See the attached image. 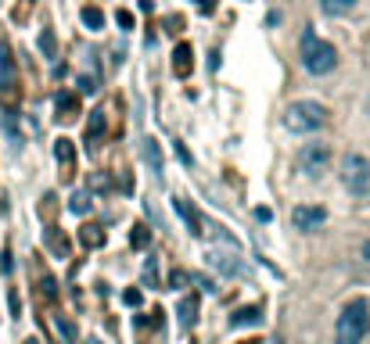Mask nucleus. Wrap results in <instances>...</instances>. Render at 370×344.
I'll return each mask as SVG.
<instances>
[{
	"instance_id": "1",
	"label": "nucleus",
	"mask_w": 370,
	"mask_h": 344,
	"mask_svg": "<svg viewBox=\"0 0 370 344\" xmlns=\"http://www.w3.org/2000/svg\"><path fill=\"white\" fill-rule=\"evenodd\" d=\"M366 333H370V302L352 298L335 323V344H363Z\"/></svg>"
},
{
	"instance_id": "2",
	"label": "nucleus",
	"mask_w": 370,
	"mask_h": 344,
	"mask_svg": "<svg viewBox=\"0 0 370 344\" xmlns=\"http://www.w3.org/2000/svg\"><path fill=\"white\" fill-rule=\"evenodd\" d=\"M298 54H302L305 72H313V76H327V72H335V65H338V50H335V43L320 40L313 29L302 33V40H298Z\"/></svg>"
},
{
	"instance_id": "3",
	"label": "nucleus",
	"mask_w": 370,
	"mask_h": 344,
	"mask_svg": "<svg viewBox=\"0 0 370 344\" xmlns=\"http://www.w3.org/2000/svg\"><path fill=\"white\" fill-rule=\"evenodd\" d=\"M327 126V108L324 104H316V101H295L288 104L284 111V130L305 137V133H320Z\"/></svg>"
},
{
	"instance_id": "4",
	"label": "nucleus",
	"mask_w": 370,
	"mask_h": 344,
	"mask_svg": "<svg viewBox=\"0 0 370 344\" xmlns=\"http://www.w3.org/2000/svg\"><path fill=\"white\" fill-rule=\"evenodd\" d=\"M327 165H331V144H305L298 154H295V168L302 172V176H309V180H320L324 172H327Z\"/></svg>"
},
{
	"instance_id": "5",
	"label": "nucleus",
	"mask_w": 370,
	"mask_h": 344,
	"mask_svg": "<svg viewBox=\"0 0 370 344\" xmlns=\"http://www.w3.org/2000/svg\"><path fill=\"white\" fill-rule=\"evenodd\" d=\"M342 183H345V190L356 194V197L370 194V158H363V154H345V161H342Z\"/></svg>"
},
{
	"instance_id": "6",
	"label": "nucleus",
	"mask_w": 370,
	"mask_h": 344,
	"mask_svg": "<svg viewBox=\"0 0 370 344\" xmlns=\"http://www.w3.org/2000/svg\"><path fill=\"white\" fill-rule=\"evenodd\" d=\"M18 97V72H15V57L8 50V43H0V101L8 108L15 104Z\"/></svg>"
},
{
	"instance_id": "7",
	"label": "nucleus",
	"mask_w": 370,
	"mask_h": 344,
	"mask_svg": "<svg viewBox=\"0 0 370 344\" xmlns=\"http://www.w3.org/2000/svg\"><path fill=\"white\" fill-rule=\"evenodd\" d=\"M291 222H295V229H302V234H309V229H320L327 222V208H320V205H298L291 212Z\"/></svg>"
},
{
	"instance_id": "8",
	"label": "nucleus",
	"mask_w": 370,
	"mask_h": 344,
	"mask_svg": "<svg viewBox=\"0 0 370 344\" xmlns=\"http://www.w3.org/2000/svg\"><path fill=\"white\" fill-rule=\"evenodd\" d=\"M55 158H58V165H62V176L69 180L72 172H76V144H72L69 137H58V140H55Z\"/></svg>"
},
{
	"instance_id": "9",
	"label": "nucleus",
	"mask_w": 370,
	"mask_h": 344,
	"mask_svg": "<svg viewBox=\"0 0 370 344\" xmlns=\"http://www.w3.org/2000/svg\"><path fill=\"white\" fill-rule=\"evenodd\" d=\"M191 69H194V50H191V43H176V50H173V76L176 79H187Z\"/></svg>"
},
{
	"instance_id": "10",
	"label": "nucleus",
	"mask_w": 370,
	"mask_h": 344,
	"mask_svg": "<svg viewBox=\"0 0 370 344\" xmlns=\"http://www.w3.org/2000/svg\"><path fill=\"white\" fill-rule=\"evenodd\" d=\"M55 111H58V122H72L76 115H79V97L72 90H62L55 97Z\"/></svg>"
},
{
	"instance_id": "11",
	"label": "nucleus",
	"mask_w": 370,
	"mask_h": 344,
	"mask_svg": "<svg viewBox=\"0 0 370 344\" xmlns=\"http://www.w3.org/2000/svg\"><path fill=\"white\" fill-rule=\"evenodd\" d=\"M208 265L220 269L223 276H241V273H245V265H241L234 255H223V251H208Z\"/></svg>"
},
{
	"instance_id": "12",
	"label": "nucleus",
	"mask_w": 370,
	"mask_h": 344,
	"mask_svg": "<svg viewBox=\"0 0 370 344\" xmlns=\"http://www.w3.org/2000/svg\"><path fill=\"white\" fill-rule=\"evenodd\" d=\"M173 208L180 212V219L187 222V229H191V234H194V237H201V215H198V212H194V208H191L184 197H173Z\"/></svg>"
},
{
	"instance_id": "13",
	"label": "nucleus",
	"mask_w": 370,
	"mask_h": 344,
	"mask_svg": "<svg viewBox=\"0 0 370 344\" xmlns=\"http://www.w3.org/2000/svg\"><path fill=\"white\" fill-rule=\"evenodd\" d=\"M262 319V305H252V309H237L234 316H230V326H259Z\"/></svg>"
},
{
	"instance_id": "14",
	"label": "nucleus",
	"mask_w": 370,
	"mask_h": 344,
	"mask_svg": "<svg viewBox=\"0 0 370 344\" xmlns=\"http://www.w3.org/2000/svg\"><path fill=\"white\" fill-rule=\"evenodd\" d=\"M140 154H144V161L158 172V176H162V151H158V140L144 137V140H140Z\"/></svg>"
},
{
	"instance_id": "15",
	"label": "nucleus",
	"mask_w": 370,
	"mask_h": 344,
	"mask_svg": "<svg viewBox=\"0 0 370 344\" xmlns=\"http://www.w3.org/2000/svg\"><path fill=\"white\" fill-rule=\"evenodd\" d=\"M101 133H104V108H97V111H90V126H86V147H90V151L97 147V140H101Z\"/></svg>"
},
{
	"instance_id": "16",
	"label": "nucleus",
	"mask_w": 370,
	"mask_h": 344,
	"mask_svg": "<svg viewBox=\"0 0 370 344\" xmlns=\"http://www.w3.org/2000/svg\"><path fill=\"white\" fill-rule=\"evenodd\" d=\"M79 244H83V248H90V251H94V248H101V244H104V229H101V226H94V222H86V226L79 229Z\"/></svg>"
},
{
	"instance_id": "17",
	"label": "nucleus",
	"mask_w": 370,
	"mask_h": 344,
	"mask_svg": "<svg viewBox=\"0 0 370 344\" xmlns=\"http://www.w3.org/2000/svg\"><path fill=\"white\" fill-rule=\"evenodd\" d=\"M151 244V226H144V222H137L133 229H130V248H137V251H144Z\"/></svg>"
},
{
	"instance_id": "18",
	"label": "nucleus",
	"mask_w": 370,
	"mask_h": 344,
	"mask_svg": "<svg viewBox=\"0 0 370 344\" xmlns=\"http://www.w3.org/2000/svg\"><path fill=\"white\" fill-rule=\"evenodd\" d=\"M79 18H83V25H86L90 33L104 29V11H101V8H94V4H90V8H83V11H79Z\"/></svg>"
},
{
	"instance_id": "19",
	"label": "nucleus",
	"mask_w": 370,
	"mask_h": 344,
	"mask_svg": "<svg viewBox=\"0 0 370 344\" xmlns=\"http://www.w3.org/2000/svg\"><path fill=\"white\" fill-rule=\"evenodd\" d=\"M90 208H94V201H90L86 190H76V194L69 197V212H72V215H90Z\"/></svg>"
},
{
	"instance_id": "20",
	"label": "nucleus",
	"mask_w": 370,
	"mask_h": 344,
	"mask_svg": "<svg viewBox=\"0 0 370 344\" xmlns=\"http://www.w3.org/2000/svg\"><path fill=\"white\" fill-rule=\"evenodd\" d=\"M320 4H324L327 15H349V11L359 4V0H320Z\"/></svg>"
},
{
	"instance_id": "21",
	"label": "nucleus",
	"mask_w": 370,
	"mask_h": 344,
	"mask_svg": "<svg viewBox=\"0 0 370 344\" xmlns=\"http://www.w3.org/2000/svg\"><path fill=\"white\" fill-rule=\"evenodd\" d=\"M194 319H198V298H184L180 302V323L184 326H194Z\"/></svg>"
},
{
	"instance_id": "22",
	"label": "nucleus",
	"mask_w": 370,
	"mask_h": 344,
	"mask_svg": "<svg viewBox=\"0 0 370 344\" xmlns=\"http://www.w3.org/2000/svg\"><path fill=\"white\" fill-rule=\"evenodd\" d=\"M40 50H43L47 57H55V54H58V40H55V33H50V29L40 33Z\"/></svg>"
},
{
	"instance_id": "23",
	"label": "nucleus",
	"mask_w": 370,
	"mask_h": 344,
	"mask_svg": "<svg viewBox=\"0 0 370 344\" xmlns=\"http://www.w3.org/2000/svg\"><path fill=\"white\" fill-rule=\"evenodd\" d=\"M50 248H55V255H62V258L69 255V244H65V237L58 234V229H50Z\"/></svg>"
},
{
	"instance_id": "24",
	"label": "nucleus",
	"mask_w": 370,
	"mask_h": 344,
	"mask_svg": "<svg viewBox=\"0 0 370 344\" xmlns=\"http://www.w3.org/2000/svg\"><path fill=\"white\" fill-rule=\"evenodd\" d=\"M187 283H191V273H184V269L169 273V287H187Z\"/></svg>"
},
{
	"instance_id": "25",
	"label": "nucleus",
	"mask_w": 370,
	"mask_h": 344,
	"mask_svg": "<svg viewBox=\"0 0 370 344\" xmlns=\"http://www.w3.org/2000/svg\"><path fill=\"white\" fill-rule=\"evenodd\" d=\"M123 302H126V305H133V309H137V305H140V302H144V294H140V291H137V287H130V291H123Z\"/></svg>"
},
{
	"instance_id": "26",
	"label": "nucleus",
	"mask_w": 370,
	"mask_h": 344,
	"mask_svg": "<svg viewBox=\"0 0 370 344\" xmlns=\"http://www.w3.org/2000/svg\"><path fill=\"white\" fill-rule=\"evenodd\" d=\"M79 93H97V83H94V76H79Z\"/></svg>"
},
{
	"instance_id": "27",
	"label": "nucleus",
	"mask_w": 370,
	"mask_h": 344,
	"mask_svg": "<svg viewBox=\"0 0 370 344\" xmlns=\"http://www.w3.org/2000/svg\"><path fill=\"white\" fill-rule=\"evenodd\" d=\"M116 22H119L123 29H133V15H130V11H116Z\"/></svg>"
},
{
	"instance_id": "28",
	"label": "nucleus",
	"mask_w": 370,
	"mask_h": 344,
	"mask_svg": "<svg viewBox=\"0 0 370 344\" xmlns=\"http://www.w3.org/2000/svg\"><path fill=\"white\" fill-rule=\"evenodd\" d=\"M55 287H58V283H55V276H47V280H43V294H47V298H55V294H58Z\"/></svg>"
},
{
	"instance_id": "29",
	"label": "nucleus",
	"mask_w": 370,
	"mask_h": 344,
	"mask_svg": "<svg viewBox=\"0 0 370 344\" xmlns=\"http://www.w3.org/2000/svg\"><path fill=\"white\" fill-rule=\"evenodd\" d=\"M58 323H62V333H65V337H69V340H72V344H76V330H72V326H69V319H58Z\"/></svg>"
},
{
	"instance_id": "30",
	"label": "nucleus",
	"mask_w": 370,
	"mask_h": 344,
	"mask_svg": "<svg viewBox=\"0 0 370 344\" xmlns=\"http://www.w3.org/2000/svg\"><path fill=\"white\" fill-rule=\"evenodd\" d=\"M194 4L201 8V15H213V8H216V4H213V0H194Z\"/></svg>"
},
{
	"instance_id": "31",
	"label": "nucleus",
	"mask_w": 370,
	"mask_h": 344,
	"mask_svg": "<svg viewBox=\"0 0 370 344\" xmlns=\"http://www.w3.org/2000/svg\"><path fill=\"white\" fill-rule=\"evenodd\" d=\"M176 158H180L184 165H191V154H187V147H184V144H176Z\"/></svg>"
},
{
	"instance_id": "32",
	"label": "nucleus",
	"mask_w": 370,
	"mask_h": 344,
	"mask_svg": "<svg viewBox=\"0 0 370 344\" xmlns=\"http://www.w3.org/2000/svg\"><path fill=\"white\" fill-rule=\"evenodd\" d=\"M144 280H147V283H155V262H147V265H144Z\"/></svg>"
},
{
	"instance_id": "33",
	"label": "nucleus",
	"mask_w": 370,
	"mask_h": 344,
	"mask_svg": "<svg viewBox=\"0 0 370 344\" xmlns=\"http://www.w3.org/2000/svg\"><path fill=\"white\" fill-rule=\"evenodd\" d=\"M363 262H366V265H370V241H366V244H363Z\"/></svg>"
},
{
	"instance_id": "34",
	"label": "nucleus",
	"mask_w": 370,
	"mask_h": 344,
	"mask_svg": "<svg viewBox=\"0 0 370 344\" xmlns=\"http://www.w3.org/2000/svg\"><path fill=\"white\" fill-rule=\"evenodd\" d=\"M241 344H259V340H241Z\"/></svg>"
},
{
	"instance_id": "35",
	"label": "nucleus",
	"mask_w": 370,
	"mask_h": 344,
	"mask_svg": "<svg viewBox=\"0 0 370 344\" xmlns=\"http://www.w3.org/2000/svg\"><path fill=\"white\" fill-rule=\"evenodd\" d=\"M90 344H101V340H90Z\"/></svg>"
},
{
	"instance_id": "36",
	"label": "nucleus",
	"mask_w": 370,
	"mask_h": 344,
	"mask_svg": "<svg viewBox=\"0 0 370 344\" xmlns=\"http://www.w3.org/2000/svg\"><path fill=\"white\" fill-rule=\"evenodd\" d=\"M26 344H36V340H26Z\"/></svg>"
}]
</instances>
